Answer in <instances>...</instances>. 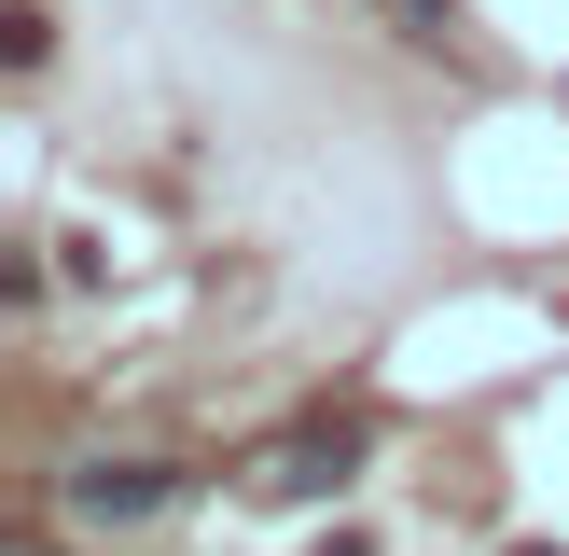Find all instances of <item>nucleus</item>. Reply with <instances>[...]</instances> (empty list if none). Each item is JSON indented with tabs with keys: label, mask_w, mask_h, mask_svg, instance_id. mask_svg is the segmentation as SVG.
Wrapping results in <instances>:
<instances>
[{
	"label": "nucleus",
	"mask_w": 569,
	"mask_h": 556,
	"mask_svg": "<svg viewBox=\"0 0 569 556\" xmlns=\"http://www.w3.org/2000/svg\"><path fill=\"white\" fill-rule=\"evenodd\" d=\"M361 459H376V417H292V431L250 459V500H333Z\"/></svg>",
	"instance_id": "1"
},
{
	"label": "nucleus",
	"mask_w": 569,
	"mask_h": 556,
	"mask_svg": "<svg viewBox=\"0 0 569 556\" xmlns=\"http://www.w3.org/2000/svg\"><path fill=\"white\" fill-rule=\"evenodd\" d=\"M167 500H181V459H83L70 473V515H98V528H139Z\"/></svg>",
	"instance_id": "2"
},
{
	"label": "nucleus",
	"mask_w": 569,
	"mask_h": 556,
	"mask_svg": "<svg viewBox=\"0 0 569 556\" xmlns=\"http://www.w3.org/2000/svg\"><path fill=\"white\" fill-rule=\"evenodd\" d=\"M389 14H403L417 42H445V28H459V0H389Z\"/></svg>",
	"instance_id": "3"
},
{
	"label": "nucleus",
	"mask_w": 569,
	"mask_h": 556,
	"mask_svg": "<svg viewBox=\"0 0 569 556\" xmlns=\"http://www.w3.org/2000/svg\"><path fill=\"white\" fill-rule=\"evenodd\" d=\"M320 556H376V528H320Z\"/></svg>",
	"instance_id": "4"
},
{
	"label": "nucleus",
	"mask_w": 569,
	"mask_h": 556,
	"mask_svg": "<svg viewBox=\"0 0 569 556\" xmlns=\"http://www.w3.org/2000/svg\"><path fill=\"white\" fill-rule=\"evenodd\" d=\"M515 556H569V543H515Z\"/></svg>",
	"instance_id": "5"
}]
</instances>
